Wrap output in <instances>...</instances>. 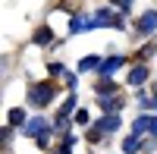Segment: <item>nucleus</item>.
Masks as SVG:
<instances>
[{
    "mask_svg": "<svg viewBox=\"0 0 157 154\" xmlns=\"http://www.w3.org/2000/svg\"><path fill=\"white\" fill-rule=\"evenodd\" d=\"M54 94H57V85L54 82H41V85H35L29 91V104L32 107H44V104L54 101Z\"/></svg>",
    "mask_w": 157,
    "mask_h": 154,
    "instance_id": "obj_1",
    "label": "nucleus"
},
{
    "mask_svg": "<svg viewBox=\"0 0 157 154\" xmlns=\"http://www.w3.org/2000/svg\"><path fill=\"white\" fill-rule=\"evenodd\" d=\"M44 129H50V123L44 117H35V120L25 123V135H44Z\"/></svg>",
    "mask_w": 157,
    "mask_h": 154,
    "instance_id": "obj_2",
    "label": "nucleus"
},
{
    "mask_svg": "<svg viewBox=\"0 0 157 154\" xmlns=\"http://www.w3.org/2000/svg\"><path fill=\"white\" fill-rule=\"evenodd\" d=\"M116 129H120V117H116V113H107V117L94 126V132H116Z\"/></svg>",
    "mask_w": 157,
    "mask_h": 154,
    "instance_id": "obj_3",
    "label": "nucleus"
},
{
    "mask_svg": "<svg viewBox=\"0 0 157 154\" xmlns=\"http://www.w3.org/2000/svg\"><path fill=\"white\" fill-rule=\"evenodd\" d=\"M154 29H157V13L151 10V13H145V16L138 19V32H141V35H148V32H154Z\"/></svg>",
    "mask_w": 157,
    "mask_h": 154,
    "instance_id": "obj_4",
    "label": "nucleus"
},
{
    "mask_svg": "<svg viewBox=\"0 0 157 154\" xmlns=\"http://www.w3.org/2000/svg\"><path fill=\"white\" fill-rule=\"evenodd\" d=\"M120 66H123V57H107L101 63V79H110V72L120 69Z\"/></svg>",
    "mask_w": 157,
    "mask_h": 154,
    "instance_id": "obj_5",
    "label": "nucleus"
},
{
    "mask_svg": "<svg viewBox=\"0 0 157 154\" xmlns=\"http://www.w3.org/2000/svg\"><path fill=\"white\" fill-rule=\"evenodd\" d=\"M94 25H123V19H116L110 10H98V16H94Z\"/></svg>",
    "mask_w": 157,
    "mask_h": 154,
    "instance_id": "obj_6",
    "label": "nucleus"
},
{
    "mask_svg": "<svg viewBox=\"0 0 157 154\" xmlns=\"http://www.w3.org/2000/svg\"><path fill=\"white\" fill-rule=\"evenodd\" d=\"M94 91H98V98H110V94L116 91V82H113V79H101V82L94 85Z\"/></svg>",
    "mask_w": 157,
    "mask_h": 154,
    "instance_id": "obj_7",
    "label": "nucleus"
},
{
    "mask_svg": "<svg viewBox=\"0 0 157 154\" xmlns=\"http://www.w3.org/2000/svg\"><path fill=\"white\" fill-rule=\"evenodd\" d=\"M85 29H94V19H88V16H75L69 22V32H85Z\"/></svg>",
    "mask_w": 157,
    "mask_h": 154,
    "instance_id": "obj_8",
    "label": "nucleus"
},
{
    "mask_svg": "<svg viewBox=\"0 0 157 154\" xmlns=\"http://www.w3.org/2000/svg\"><path fill=\"white\" fill-rule=\"evenodd\" d=\"M145 79H148V66H135L129 72V82L132 85H145Z\"/></svg>",
    "mask_w": 157,
    "mask_h": 154,
    "instance_id": "obj_9",
    "label": "nucleus"
},
{
    "mask_svg": "<svg viewBox=\"0 0 157 154\" xmlns=\"http://www.w3.org/2000/svg\"><path fill=\"white\" fill-rule=\"evenodd\" d=\"M101 63H104L101 57H85L82 63H78V69H82V72H88V69H101Z\"/></svg>",
    "mask_w": 157,
    "mask_h": 154,
    "instance_id": "obj_10",
    "label": "nucleus"
},
{
    "mask_svg": "<svg viewBox=\"0 0 157 154\" xmlns=\"http://www.w3.org/2000/svg\"><path fill=\"white\" fill-rule=\"evenodd\" d=\"M101 107L107 110V113H113L116 107H123V98H101Z\"/></svg>",
    "mask_w": 157,
    "mask_h": 154,
    "instance_id": "obj_11",
    "label": "nucleus"
},
{
    "mask_svg": "<svg viewBox=\"0 0 157 154\" xmlns=\"http://www.w3.org/2000/svg\"><path fill=\"white\" fill-rule=\"evenodd\" d=\"M123 151H126V154H135V151H138V135H135V132L129 135V138H123Z\"/></svg>",
    "mask_w": 157,
    "mask_h": 154,
    "instance_id": "obj_12",
    "label": "nucleus"
},
{
    "mask_svg": "<svg viewBox=\"0 0 157 154\" xmlns=\"http://www.w3.org/2000/svg\"><path fill=\"white\" fill-rule=\"evenodd\" d=\"M50 41H54L50 29H38V35H35V44H50Z\"/></svg>",
    "mask_w": 157,
    "mask_h": 154,
    "instance_id": "obj_13",
    "label": "nucleus"
},
{
    "mask_svg": "<svg viewBox=\"0 0 157 154\" xmlns=\"http://www.w3.org/2000/svg\"><path fill=\"white\" fill-rule=\"evenodd\" d=\"M10 123H13V126L25 123V110H22V107H13V110H10Z\"/></svg>",
    "mask_w": 157,
    "mask_h": 154,
    "instance_id": "obj_14",
    "label": "nucleus"
},
{
    "mask_svg": "<svg viewBox=\"0 0 157 154\" xmlns=\"http://www.w3.org/2000/svg\"><path fill=\"white\" fill-rule=\"evenodd\" d=\"M132 129H135V135H141L145 129H151V120H148V117H138V120L132 123Z\"/></svg>",
    "mask_w": 157,
    "mask_h": 154,
    "instance_id": "obj_15",
    "label": "nucleus"
},
{
    "mask_svg": "<svg viewBox=\"0 0 157 154\" xmlns=\"http://www.w3.org/2000/svg\"><path fill=\"white\" fill-rule=\"evenodd\" d=\"M72 145H75V138H72V132H69V135H66V142L60 145V151H57V154H69V151H72Z\"/></svg>",
    "mask_w": 157,
    "mask_h": 154,
    "instance_id": "obj_16",
    "label": "nucleus"
},
{
    "mask_svg": "<svg viewBox=\"0 0 157 154\" xmlns=\"http://www.w3.org/2000/svg\"><path fill=\"white\" fill-rule=\"evenodd\" d=\"M72 107H75V94H69V98H66V104H63V113L69 117V113H72Z\"/></svg>",
    "mask_w": 157,
    "mask_h": 154,
    "instance_id": "obj_17",
    "label": "nucleus"
},
{
    "mask_svg": "<svg viewBox=\"0 0 157 154\" xmlns=\"http://www.w3.org/2000/svg\"><path fill=\"white\" fill-rule=\"evenodd\" d=\"M113 6H120V10H123V13H126V10H129V6H132V0H113Z\"/></svg>",
    "mask_w": 157,
    "mask_h": 154,
    "instance_id": "obj_18",
    "label": "nucleus"
},
{
    "mask_svg": "<svg viewBox=\"0 0 157 154\" xmlns=\"http://www.w3.org/2000/svg\"><path fill=\"white\" fill-rule=\"evenodd\" d=\"M151 132H154V135H157V117H154V120H151Z\"/></svg>",
    "mask_w": 157,
    "mask_h": 154,
    "instance_id": "obj_19",
    "label": "nucleus"
},
{
    "mask_svg": "<svg viewBox=\"0 0 157 154\" xmlns=\"http://www.w3.org/2000/svg\"><path fill=\"white\" fill-rule=\"evenodd\" d=\"M148 107H154V110H157V94H154V101H151V104H148Z\"/></svg>",
    "mask_w": 157,
    "mask_h": 154,
    "instance_id": "obj_20",
    "label": "nucleus"
}]
</instances>
